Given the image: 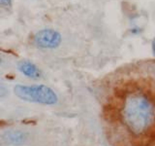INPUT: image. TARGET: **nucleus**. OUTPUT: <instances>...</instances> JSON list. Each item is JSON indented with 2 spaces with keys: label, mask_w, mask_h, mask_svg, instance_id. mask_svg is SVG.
Listing matches in <instances>:
<instances>
[{
  "label": "nucleus",
  "mask_w": 155,
  "mask_h": 146,
  "mask_svg": "<svg viewBox=\"0 0 155 146\" xmlns=\"http://www.w3.org/2000/svg\"><path fill=\"white\" fill-rule=\"evenodd\" d=\"M142 31H143V29L140 27H133L131 29V33L135 34V35H138V34H140Z\"/></svg>",
  "instance_id": "nucleus-6"
},
{
  "label": "nucleus",
  "mask_w": 155,
  "mask_h": 146,
  "mask_svg": "<svg viewBox=\"0 0 155 146\" xmlns=\"http://www.w3.org/2000/svg\"><path fill=\"white\" fill-rule=\"evenodd\" d=\"M18 69L22 73L24 76H26L31 79H39L41 77V71L37 67L36 64L27 60H22L18 62Z\"/></svg>",
  "instance_id": "nucleus-4"
},
{
  "label": "nucleus",
  "mask_w": 155,
  "mask_h": 146,
  "mask_svg": "<svg viewBox=\"0 0 155 146\" xmlns=\"http://www.w3.org/2000/svg\"><path fill=\"white\" fill-rule=\"evenodd\" d=\"M14 92L19 99L44 105H54L58 101L56 92L46 85H21L14 87Z\"/></svg>",
  "instance_id": "nucleus-2"
},
{
  "label": "nucleus",
  "mask_w": 155,
  "mask_h": 146,
  "mask_svg": "<svg viewBox=\"0 0 155 146\" xmlns=\"http://www.w3.org/2000/svg\"><path fill=\"white\" fill-rule=\"evenodd\" d=\"M4 140L10 145L14 146H19L22 145L26 140V134L21 130H7L3 135Z\"/></svg>",
  "instance_id": "nucleus-5"
},
{
  "label": "nucleus",
  "mask_w": 155,
  "mask_h": 146,
  "mask_svg": "<svg viewBox=\"0 0 155 146\" xmlns=\"http://www.w3.org/2000/svg\"><path fill=\"white\" fill-rule=\"evenodd\" d=\"M62 42V36L57 30L45 28L34 35V43L42 49H55Z\"/></svg>",
  "instance_id": "nucleus-3"
},
{
  "label": "nucleus",
  "mask_w": 155,
  "mask_h": 146,
  "mask_svg": "<svg viewBox=\"0 0 155 146\" xmlns=\"http://www.w3.org/2000/svg\"><path fill=\"white\" fill-rule=\"evenodd\" d=\"M0 5H2V6H11L12 0H0Z\"/></svg>",
  "instance_id": "nucleus-7"
},
{
  "label": "nucleus",
  "mask_w": 155,
  "mask_h": 146,
  "mask_svg": "<svg viewBox=\"0 0 155 146\" xmlns=\"http://www.w3.org/2000/svg\"><path fill=\"white\" fill-rule=\"evenodd\" d=\"M123 119L132 133L143 134L155 122L154 102L143 92H134L124 102Z\"/></svg>",
  "instance_id": "nucleus-1"
},
{
  "label": "nucleus",
  "mask_w": 155,
  "mask_h": 146,
  "mask_svg": "<svg viewBox=\"0 0 155 146\" xmlns=\"http://www.w3.org/2000/svg\"><path fill=\"white\" fill-rule=\"evenodd\" d=\"M1 62H2V60H1V57H0V64H1Z\"/></svg>",
  "instance_id": "nucleus-9"
},
{
  "label": "nucleus",
  "mask_w": 155,
  "mask_h": 146,
  "mask_svg": "<svg viewBox=\"0 0 155 146\" xmlns=\"http://www.w3.org/2000/svg\"><path fill=\"white\" fill-rule=\"evenodd\" d=\"M152 52H153V55L155 57V38L153 39V41H152Z\"/></svg>",
  "instance_id": "nucleus-8"
}]
</instances>
